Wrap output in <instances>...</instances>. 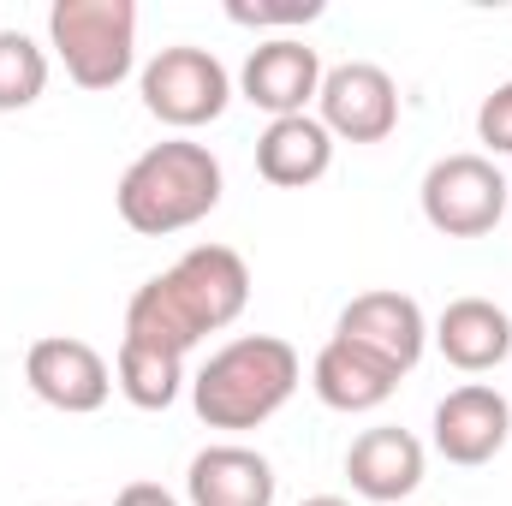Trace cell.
Wrapping results in <instances>:
<instances>
[{"mask_svg": "<svg viewBox=\"0 0 512 506\" xmlns=\"http://www.w3.org/2000/svg\"><path fill=\"white\" fill-rule=\"evenodd\" d=\"M512 435V405L489 381H465L435 405V453L447 465H489Z\"/></svg>", "mask_w": 512, "mask_h": 506, "instance_id": "obj_11", "label": "cell"}, {"mask_svg": "<svg viewBox=\"0 0 512 506\" xmlns=\"http://www.w3.org/2000/svg\"><path fill=\"white\" fill-rule=\"evenodd\" d=\"M137 90H143V108H149L161 126H173V131L215 126V120L227 114V102H233V78H227V66H221L209 48H191V42L161 48V54L143 66Z\"/></svg>", "mask_w": 512, "mask_h": 506, "instance_id": "obj_5", "label": "cell"}, {"mask_svg": "<svg viewBox=\"0 0 512 506\" xmlns=\"http://www.w3.org/2000/svg\"><path fill=\"white\" fill-rule=\"evenodd\" d=\"M274 489H280L274 465L239 441L203 447L185 471V501L191 506H274Z\"/></svg>", "mask_w": 512, "mask_h": 506, "instance_id": "obj_13", "label": "cell"}, {"mask_svg": "<svg viewBox=\"0 0 512 506\" xmlns=\"http://www.w3.org/2000/svg\"><path fill=\"white\" fill-rule=\"evenodd\" d=\"M48 48L60 54L78 90H114L137 60V6L131 0H54Z\"/></svg>", "mask_w": 512, "mask_h": 506, "instance_id": "obj_4", "label": "cell"}, {"mask_svg": "<svg viewBox=\"0 0 512 506\" xmlns=\"http://www.w3.org/2000/svg\"><path fill=\"white\" fill-rule=\"evenodd\" d=\"M221 191H227V173L221 161L209 155V143H191V137H167V143H149L126 173H120V221L143 239H173L197 221H209L221 209Z\"/></svg>", "mask_w": 512, "mask_h": 506, "instance_id": "obj_2", "label": "cell"}, {"mask_svg": "<svg viewBox=\"0 0 512 506\" xmlns=\"http://www.w3.org/2000/svg\"><path fill=\"white\" fill-rule=\"evenodd\" d=\"M346 477H352V489L364 501L376 506L411 501L417 483H423V441L411 429H399V423H376V429H364L346 447Z\"/></svg>", "mask_w": 512, "mask_h": 506, "instance_id": "obj_12", "label": "cell"}, {"mask_svg": "<svg viewBox=\"0 0 512 506\" xmlns=\"http://www.w3.org/2000/svg\"><path fill=\"white\" fill-rule=\"evenodd\" d=\"M423 221L447 239H483L501 227L512 203V185L489 155H441L423 173Z\"/></svg>", "mask_w": 512, "mask_h": 506, "instance_id": "obj_6", "label": "cell"}, {"mask_svg": "<svg viewBox=\"0 0 512 506\" xmlns=\"http://www.w3.org/2000/svg\"><path fill=\"white\" fill-rule=\"evenodd\" d=\"M24 381L42 405L66 411V417H90L108 405L114 393V370L108 358L90 346V340H72V334H48L24 352Z\"/></svg>", "mask_w": 512, "mask_h": 506, "instance_id": "obj_7", "label": "cell"}, {"mask_svg": "<svg viewBox=\"0 0 512 506\" xmlns=\"http://www.w3.org/2000/svg\"><path fill=\"white\" fill-rule=\"evenodd\" d=\"M48 90V54L24 30H0V114H24Z\"/></svg>", "mask_w": 512, "mask_h": 506, "instance_id": "obj_18", "label": "cell"}, {"mask_svg": "<svg viewBox=\"0 0 512 506\" xmlns=\"http://www.w3.org/2000/svg\"><path fill=\"white\" fill-rule=\"evenodd\" d=\"M227 18L233 24H310V18H322V0H268V6L227 0Z\"/></svg>", "mask_w": 512, "mask_h": 506, "instance_id": "obj_19", "label": "cell"}, {"mask_svg": "<svg viewBox=\"0 0 512 506\" xmlns=\"http://www.w3.org/2000/svg\"><path fill=\"white\" fill-rule=\"evenodd\" d=\"M239 90L245 102L262 108L268 120H292L316 102L322 90V54L298 36H274V42H256L245 72H239Z\"/></svg>", "mask_w": 512, "mask_h": 506, "instance_id": "obj_10", "label": "cell"}, {"mask_svg": "<svg viewBox=\"0 0 512 506\" xmlns=\"http://www.w3.org/2000/svg\"><path fill=\"white\" fill-rule=\"evenodd\" d=\"M340 340L364 346L370 358H382L387 370L411 376L423 346H429V322H423V304L405 298V292H358L346 310H340Z\"/></svg>", "mask_w": 512, "mask_h": 506, "instance_id": "obj_9", "label": "cell"}, {"mask_svg": "<svg viewBox=\"0 0 512 506\" xmlns=\"http://www.w3.org/2000/svg\"><path fill=\"white\" fill-rule=\"evenodd\" d=\"M435 346L453 370L483 376V370L512 358V316L495 298H453L435 322Z\"/></svg>", "mask_w": 512, "mask_h": 506, "instance_id": "obj_14", "label": "cell"}, {"mask_svg": "<svg viewBox=\"0 0 512 506\" xmlns=\"http://www.w3.org/2000/svg\"><path fill=\"white\" fill-rule=\"evenodd\" d=\"M316 108H322L316 120L328 126V137H346V143H382L399 126V90L370 60H346V66L322 72Z\"/></svg>", "mask_w": 512, "mask_h": 506, "instance_id": "obj_8", "label": "cell"}, {"mask_svg": "<svg viewBox=\"0 0 512 506\" xmlns=\"http://www.w3.org/2000/svg\"><path fill=\"white\" fill-rule=\"evenodd\" d=\"M114 387L126 393L137 411H167V405L185 393V358L155 352V346H137V340H120V358H114Z\"/></svg>", "mask_w": 512, "mask_h": 506, "instance_id": "obj_17", "label": "cell"}, {"mask_svg": "<svg viewBox=\"0 0 512 506\" xmlns=\"http://www.w3.org/2000/svg\"><path fill=\"white\" fill-rule=\"evenodd\" d=\"M334 167V137L316 114H292V120H268L256 137V173L280 191H304Z\"/></svg>", "mask_w": 512, "mask_h": 506, "instance_id": "obj_16", "label": "cell"}, {"mask_svg": "<svg viewBox=\"0 0 512 506\" xmlns=\"http://www.w3.org/2000/svg\"><path fill=\"white\" fill-rule=\"evenodd\" d=\"M251 304V268L233 245H191L173 268L143 280L126 304V340L185 358L197 340L233 328Z\"/></svg>", "mask_w": 512, "mask_h": 506, "instance_id": "obj_1", "label": "cell"}, {"mask_svg": "<svg viewBox=\"0 0 512 506\" xmlns=\"http://www.w3.org/2000/svg\"><path fill=\"white\" fill-rule=\"evenodd\" d=\"M298 352L280 334H239L191 376V405L209 429H256L298 393Z\"/></svg>", "mask_w": 512, "mask_h": 506, "instance_id": "obj_3", "label": "cell"}, {"mask_svg": "<svg viewBox=\"0 0 512 506\" xmlns=\"http://www.w3.org/2000/svg\"><path fill=\"white\" fill-rule=\"evenodd\" d=\"M298 506H352L346 495H310V501H298Z\"/></svg>", "mask_w": 512, "mask_h": 506, "instance_id": "obj_22", "label": "cell"}, {"mask_svg": "<svg viewBox=\"0 0 512 506\" xmlns=\"http://www.w3.org/2000/svg\"><path fill=\"white\" fill-rule=\"evenodd\" d=\"M477 137H483L495 155H512V78L483 96V108H477Z\"/></svg>", "mask_w": 512, "mask_h": 506, "instance_id": "obj_20", "label": "cell"}, {"mask_svg": "<svg viewBox=\"0 0 512 506\" xmlns=\"http://www.w3.org/2000/svg\"><path fill=\"white\" fill-rule=\"evenodd\" d=\"M114 506H179V495H167L161 483H126L114 495Z\"/></svg>", "mask_w": 512, "mask_h": 506, "instance_id": "obj_21", "label": "cell"}, {"mask_svg": "<svg viewBox=\"0 0 512 506\" xmlns=\"http://www.w3.org/2000/svg\"><path fill=\"white\" fill-rule=\"evenodd\" d=\"M310 387H316V399H322L328 411L358 417V411H376V405L393 399L399 370H387L382 358H370L364 346H352V340L334 334V340L316 352V364H310Z\"/></svg>", "mask_w": 512, "mask_h": 506, "instance_id": "obj_15", "label": "cell"}]
</instances>
